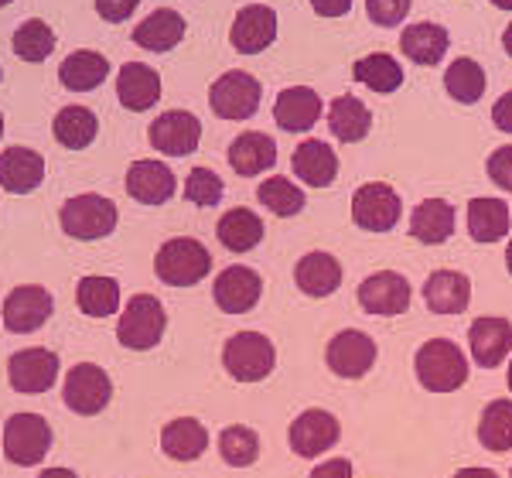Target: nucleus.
I'll use <instances>...</instances> for the list:
<instances>
[{"mask_svg":"<svg viewBox=\"0 0 512 478\" xmlns=\"http://www.w3.org/2000/svg\"><path fill=\"white\" fill-rule=\"evenodd\" d=\"M502 48H506V52L512 55V24H509L506 31H502Z\"/></svg>","mask_w":512,"mask_h":478,"instance_id":"864d4df0","label":"nucleus"},{"mask_svg":"<svg viewBox=\"0 0 512 478\" xmlns=\"http://www.w3.org/2000/svg\"><path fill=\"white\" fill-rule=\"evenodd\" d=\"M274 120L287 134H301L311 130L321 120V96L311 86H287L277 93L274 103Z\"/></svg>","mask_w":512,"mask_h":478,"instance_id":"4be33fe9","label":"nucleus"},{"mask_svg":"<svg viewBox=\"0 0 512 478\" xmlns=\"http://www.w3.org/2000/svg\"><path fill=\"white\" fill-rule=\"evenodd\" d=\"M478 441L485 451H512V400H492L482 410Z\"/></svg>","mask_w":512,"mask_h":478,"instance_id":"58836bf2","label":"nucleus"},{"mask_svg":"<svg viewBox=\"0 0 512 478\" xmlns=\"http://www.w3.org/2000/svg\"><path fill=\"white\" fill-rule=\"evenodd\" d=\"M229 168L243 178H256L263 171H270L277 164V144L270 134H256V130H246L239 134L233 144H229Z\"/></svg>","mask_w":512,"mask_h":478,"instance_id":"a878e982","label":"nucleus"},{"mask_svg":"<svg viewBox=\"0 0 512 478\" xmlns=\"http://www.w3.org/2000/svg\"><path fill=\"white\" fill-rule=\"evenodd\" d=\"M454 478H499V475L492 468H461V472H454Z\"/></svg>","mask_w":512,"mask_h":478,"instance_id":"3c124183","label":"nucleus"},{"mask_svg":"<svg viewBox=\"0 0 512 478\" xmlns=\"http://www.w3.org/2000/svg\"><path fill=\"white\" fill-rule=\"evenodd\" d=\"M45 181V158L35 147H7L0 151V188L11 195H28Z\"/></svg>","mask_w":512,"mask_h":478,"instance_id":"aec40b11","label":"nucleus"},{"mask_svg":"<svg viewBox=\"0 0 512 478\" xmlns=\"http://www.w3.org/2000/svg\"><path fill=\"white\" fill-rule=\"evenodd\" d=\"M7 4H11V0H0V7H7Z\"/></svg>","mask_w":512,"mask_h":478,"instance_id":"bf43d9fd","label":"nucleus"},{"mask_svg":"<svg viewBox=\"0 0 512 478\" xmlns=\"http://www.w3.org/2000/svg\"><path fill=\"white\" fill-rule=\"evenodd\" d=\"M55 52V31L48 21L28 18L14 31V55L24 62H45Z\"/></svg>","mask_w":512,"mask_h":478,"instance_id":"a19ab883","label":"nucleus"},{"mask_svg":"<svg viewBox=\"0 0 512 478\" xmlns=\"http://www.w3.org/2000/svg\"><path fill=\"white\" fill-rule=\"evenodd\" d=\"M147 140H151L154 151L168 154V158H181V154H192L202 140V120L188 110H168L147 127Z\"/></svg>","mask_w":512,"mask_h":478,"instance_id":"2eb2a0df","label":"nucleus"},{"mask_svg":"<svg viewBox=\"0 0 512 478\" xmlns=\"http://www.w3.org/2000/svg\"><path fill=\"white\" fill-rule=\"evenodd\" d=\"M376 356H379V349H376L373 335L359 332V328H345V332H338L325 349L328 369L342 379H362L369 369L376 366Z\"/></svg>","mask_w":512,"mask_h":478,"instance_id":"9b49d317","label":"nucleus"},{"mask_svg":"<svg viewBox=\"0 0 512 478\" xmlns=\"http://www.w3.org/2000/svg\"><path fill=\"white\" fill-rule=\"evenodd\" d=\"M127 192L140 205H164L175 199L178 178L164 161H134L127 168Z\"/></svg>","mask_w":512,"mask_h":478,"instance_id":"a211bd4d","label":"nucleus"},{"mask_svg":"<svg viewBox=\"0 0 512 478\" xmlns=\"http://www.w3.org/2000/svg\"><path fill=\"white\" fill-rule=\"evenodd\" d=\"M185 38V18L175 7H158L134 28V45L144 52H171Z\"/></svg>","mask_w":512,"mask_h":478,"instance_id":"c85d7f7f","label":"nucleus"},{"mask_svg":"<svg viewBox=\"0 0 512 478\" xmlns=\"http://www.w3.org/2000/svg\"><path fill=\"white\" fill-rule=\"evenodd\" d=\"M355 82H362L373 93H396L403 86V65L386 52H373L352 65Z\"/></svg>","mask_w":512,"mask_h":478,"instance_id":"e433bc0d","label":"nucleus"},{"mask_svg":"<svg viewBox=\"0 0 512 478\" xmlns=\"http://www.w3.org/2000/svg\"><path fill=\"white\" fill-rule=\"evenodd\" d=\"M0 137H4V113H0Z\"/></svg>","mask_w":512,"mask_h":478,"instance_id":"13d9d810","label":"nucleus"},{"mask_svg":"<svg viewBox=\"0 0 512 478\" xmlns=\"http://www.w3.org/2000/svg\"><path fill=\"white\" fill-rule=\"evenodd\" d=\"M492 123L499 130H506V134H512V89H509V93H502L499 100H495V106H492Z\"/></svg>","mask_w":512,"mask_h":478,"instance_id":"09e8293b","label":"nucleus"},{"mask_svg":"<svg viewBox=\"0 0 512 478\" xmlns=\"http://www.w3.org/2000/svg\"><path fill=\"white\" fill-rule=\"evenodd\" d=\"M291 164H294V175L311 188H328L338 178V154L318 137L301 140L294 147Z\"/></svg>","mask_w":512,"mask_h":478,"instance_id":"393cba45","label":"nucleus"},{"mask_svg":"<svg viewBox=\"0 0 512 478\" xmlns=\"http://www.w3.org/2000/svg\"><path fill=\"white\" fill-rule=\"evenodd\" d=\"M495 7H499V11H512V0H492Z\"/></svg>","mask_w":512,"mask_h":478,"instance_id":"5fc2aeb1","label":"nucleus"},{"mask_svg":"<svg viewBox=\"0 0 512 478\" xmlns=\"http://www.w3.org/2000/svg\"><path fill=\"white\" fill-rule=\"evenodd\" d=\"M256 199H260V205L267 212H274V216L280 219H291L297 216V212L304 209V192H301V185H294L291 178H284V175H274V178H267L260 188H256Z\"/></svg>","mask_w":512,"mask_h":478,"instance_id":"ea45409f","label":"nucleus"},{"mask_svg":"<svg viewBox=\"0 0 512 478\" xmlns=\"http://www.w3.org/2000/svg\"><path fill=\"white\" fill-rule=\"evenodd\" d=\"M328 127H332V134L342 144H359V140H366L369 127H373V113H369V106L359 96L342 93L328 106Z\"/></svg>","mask_w":512,"mask_h":478,"instance_id":"2f4dec72","label":"nucleus"},{"mask_svg":"<svg viewBox=\"0 0 512 478\" xmlns=\"http://www.w3.org/2000/svg\"><path fill=\"white\" fill-rule=\"evenodd\" d=\"M117 202L106 199V195L86 192L76 195V199L62 202L59 222H62V233L72 239H103L117 229Z\"/></svg>","mask_w":512,"mask_h":478,"instance_id":"39448f33","label":"nucleus"},{"mask_svg":"<svg viewBox=\"0 0 512 478\" xmlns=\"http://www.w3.org/2000/svg\"><path fill=\"white\" fill-rule=\"evenodd\" d=\"M76 304L89 318H110L120 311V280L117 277H82L76 287Z\"/></svg>","mask_w":512,"mask_h":478,"instance_id":"f704fd0d","label":"nucleus"},{"mask_svg":"<svg viewBox=\"0 0 512 478\" xmlns=\"http://www.w3.org/2000/svg\"><path fill=\"white\" fill-rule=\"evenodd\" d=\"M52 134L62 147H69V151H82V147H89L96 140L99 120L86 106H62L52 120Z\"/></svg>","mask_w":512,"mask_h":478,"instance_id":"c9c22d12","label":"nucleus"},{"mask_svg":"<svg viewBox=\"0 0 512 478\" xmlns=\"http://www.w3.org/2000/svg\"><path fill=\"white\" fill-rule=\"evenodd\" d=\"M444 89H448V96L454 103L472 106L485 96V69L475 59L461 55V59H454L448 65V72H444Z\"/></svg>","mask_w":512,"mask_h":478,"instance_id":"4c0bfd02","label":"nucleus"},{"mask_svg":"<svg viewBox=\"0 0 512 478\" xmlns=\"http://www.w3.org/2000/svg\"><path fill=\"white\" fill-rule=\"evenodd\" d=\"M260 96H263L260 79L243 69H233L212 82L209 106L219 120H250L260 110Z\"/></svg>","mask_w":512,"mask_h":478,"instance_id":"0eeeda50","label":"nucleus"},{"mask_svg":"<svg viewBox=\"0 0 512 478\" xmlns=\"http://www.w3.org/2000/svg\"><path fill=\"white\" fill-rule=\"evenodd\" d=\"M38 478H79V475L72 472V468H45Z\"/></svg>","mask_w":512,"mask_h":478,"instance_id":"603ef678","label":"nucleus"},{"mask_svg":"<svg viewBox=\"0 0 512 478\" xmlns=\"http://www.w3.org/2000/svg\"><path fill=\"white\" fill-rule=\"evenodd\" d=\"M414 373L427 393H454L468 383L465 349L451 339H427L414 356Z\"/></svg>","mask_w":512,"mask_h":478,"instance_id":"f257e3e1","label":"nucleus"},{"mask_svg":"<svg viewBox=\"0 0 512 478\" xmlns=\"http://www.w3.org/2000/svg\"><path fill=\"white\" fill-rule=\"evenodd\" d=\"M0 79H4V69H0Z\"/></svg>","mask_w":512,"mask_h":478,"instance_id":"052dcab7","label":"nucleus"},{"mask_svg":"<svg viewBox=\"0 0 512 478\" xmlns=\"http://www.w3.org/2000/svg\"><path fill=\"white\" fill-rule=\"evenodd\" d=\"M410 4L414 0H366V14L379 28H396V24L407 21Z\"/></svg>","mask_w":512,"mask_h":478,"instance_id":"c03bdc74","label":"nucleus"},{"mask_svg":"<svg viewBox=\"0 0 512 478\" xmlns=\"http://www.w3.org/2000/svg\"><path fill=\"white\" fill-rule=\"evenodd\" d=\"M263 277L253 267H226L212 284V298L226 315H246L260 304Z\"/></svg>","mask_w":512,"mask_h":478,"instance_id":"dca6fc26","label":"nucleus"},{"mask_svg":"<svg viewBox=\"0 0 512 478\" xmlns=\"http://www.w3.org/2000/svg\"><path fill=\"white\" fill-rule=\"evenodd\" d=\"M164 328H168V311L154 294H134L127 301V308L120 311L117 321V342L123 349L147 352L164 339Z\"/></svg>","mask_w":512,"mask_h":478,"instance_id":"20e7f679","label":"nucleus"},{"mask_svg":"<svg viewBox=\"0 0 512 478\" xmlns=\"http://www.w3.org/2000/svg\"><path fill=\"white\" fill-rule=\"evenodd\" d=\"M52 311H55V298L48 287L21 284V287H14L4 301V325H7V332H14V335H31L52 318Z\"/></svg>","mask_w":512,"mask_h":478,"instance_id":"f8f14e48","label":"nucleus"},{"mask_svg":"<svg viewBox=\"0 0 512 478\" xmlns=\"http://www.w3.org/2000/svg\"><path fill=\"white\" fill-rule=\"evenodd\" d=\"M311 7L321 18H342V14L352 11V0H311Z\"/></svg>","mask_w":512,"mask_h":478,"instance_id":"8fccbe9b","label":"nucleus"},{"mask_svg":"<svg viewBox=\"0 0 512 478\" xmlns=\"http://www.w3.org/2000/svg\"><path fill=\"white\" fill-rule=\"evenodd\" d=\"M219 455L233 468H250L253 461L260 458V438H256L253 427L229 424L226 431L219 434Z\"/></svg>","mask_w":512,"mask_h":478,"instance_id":"79ce46f5","label":"nucleus"},{"mask_svg":"<svg viewBox=\"0 0 512 478\" xmlns=\"http://www.w3.org/2000/svg\"><path fill=\"white\" fill-rule=\"evenodd\" d=\"M137 4H140V0H96V11H99V18H103V21L120 24V21H127L130 14L137 11Z\"/></svg>","mask_w":512,"mask_h":478,"instance_id":"49530a36","label":"nucleus"},{"mask_svg":"<svg viewBox=\"0 0 512 478\" xmlns=\"http://www.w3.org/2000/svg\"><path fill=\"white\" fill-rule=\"evenodd\" d=\"M311 478H352V461L349 458H328L315 465Z\"/></svg>","mask_w":512,"mask_h":478,"instance_id":"de8ad7c7","label":"nucleus"},{"mask_svg":"<svg viewBox=\"0 0 512 478\" xmlns=\"http://www.w3.org/2000/svg\"><path fill=\"white\" fill-rule=\"evenodd\" d=\"M403 216V199L386 181H366L352 195V222L366 233H390Z\"/></svg>","mask_w":512,"mask_h":478,"instance_id":"423d86ee","label":"nucleus"},{"mask_svg":"<svg viewBox=\"0 0 512 478\" xmlns=\"http://www.w3.org/2000/svg\"><path fill=\"white\" fill-rule=\"evenodd\" d=\"M454 205L448 199H424L410 212V236L427 246H441L454 236Z\"/></svg>","mask_w":512,"mask_h":478,"instance_id":"cd10ccee","label":"nucleus"},{"mask_svg":"<svg viewBox=\"0 0 512 478\" xmlns=\"http://www.w3.org/2000/svg\"><path fill=\"white\" fill-rule=\"evenodd\" d=\"M110 76V59L103 52H89V48H79V52L65 55L59 65V79L65 89L72 93H93Z\"/></svg>","mask_w":512,"mask_h":478,"instance_id":"c756f323","label":"nucleus"},{"mask_svg":"<svg viewBox=\"0 0 512 478\" xmlns=\"http://www.w3.org/2000/svg\"><path fill=\"white\" fill-rule=\"evenodd\" d=\"M212 270V253L192 236L164 239L158 257H154V274L168 287H195Z\"/></svg>","mask_w":512,"mask_h":478,"instance_id":"f03ea898","label":"nucleus"},{"mask_svg":"<svg viewBox=\"0 0 512 478\" xmlns=\"http://www.w3.org/2000/svg\"><path fill=\"white\" fill-rule=\"evenodd\" d=\"M52 451V427L38 414H14L4 424V455L21 468H31Z\"/></svg>","mask_w":512,"mask_h":478,"instance_id":"1a4fd4ad","label":"nucleus"},{"mask_svg":"<svg viewBox=\"0 0 512 478\" xmlns=\"http://www.w3.org/2000/svg\"><path fill=\"white\" fill-rule=\"evenodd\" d=\"M506 383H509V390H512V362H509V376H506Z\"/></svg>","mask_w":512,"mask_h":478,"instance_id":"4d7b16f0","label":"nucleus"},{"mask_svg":"<svg viewBox=\"0 0 512 478\" xmlns=\"http://www.w3.org/2000/svg\"><path fill=\"white\" fill-rule=\"evenodd\" d=\"M7 379L18 393H48L59 379V356L45 345H35V349H21L7 359Z\"/></svg>","mask_w":512,"mask_h":478,"instance_id":"ddd939ff","label":"nucleus"},{"mask_svg":"<svg viewBox=\"0 0 512 478\" xmlns=\"http://www.w3.org/2000/svg\"><path fill=\"white\" fill-rule=\"evenodd\" d=\"M512 216L509 205L502 199H472L468 202V233L475 243H495V239L509 236Z\"/></svg>","mask_w":512,"mask_h":478,"instance_id":"72a5a7b5","label":"nucleus"},{"mask_svg":"<svg viewBox=\"0 0 512 478\" xmlns=\"http://www.w3.org/2000/svg\"><path fill=\"white\" fill-rule=\"evenodd\" d=\"M62 400L72 414L79 417H96L106 410V403L113 400V383L106 376V369H99L96 362H79L69 369L62 386Z\"/></svg>","mask_w":512,"mask_h":478,"instance_id":"6e6552de","label":"nucleus"},{"mask_svg":"<svg viewBox=\"0 0 512 478\" xmlns=\"http://www.w3.org/2000/svg\"><path fill=\"white\" fill-rule=\"evenodd\" d=\"M222 366L236 383H260L274 373L277 349L263 332H236L222 345Z\"/></svg>","mask_w":512,"mask_h":478,"instance_id":"7ed1b4c3","label":"nucleus"},{"mask_svg":"<svg viewBox=\"0 0 512 478\" xmlns=\"http://www.w3.org/2000/svg\"><path fill=\"white\" fill-rule=\"evenodd\" d=\"M277 38V14L267 4H246L239 7L233 28H229V41H233L236 52L256 55L263 48H270Z\"/></svg>","mask_w":512,"mask_h":478,"instance_id":"f3484780","label":"nucleus"},{"mask_svg":"<svg viewBox=\"0 0 512 478\" xmlns=\"http://www.w3.org/2000/svg\"><path fill=\"white\" fill-rule=\"evenodd\" d=\"M468 345H472L475 366H482V369L502 366L512 352V321L509 318H489V315L472 321Z\"/></svg>","mask_w":512,"mask_h":478,"instance_id":"6ab92c4d","label":"nucleus"},{"mask_svg":"<svg viewBox=\"0 0 512 478\" xmlns=\"http://www.w3.org/2000/svg\"><path fill=\"white\" fill-rule=\"evenodd\" d=\"M209 448V431L195 417H175L161 431V451L175 461H195Z\"/></svg>","mask_w":512,"mask_h":478,"instance_id":"7c9ffc66","label":"nucleus"},{"mask_svg":"<svg viewBox=\"0 0 512 478\" xmlns=\"http://www.w3.org/2000/svg\"><path fill=\"white\" fill-rule=\"evenodd\" d=\"M509 478H512V472H509Z\"/></svg>","mask_w":512,"mask_h":478,"instance_id":"680f3d73","label":"nucleus"},{"mask_svg":"<svg viewBox=\"0 0 512 478\" xmlns=\"http://www.w3.org/2000/svg\"><path fill=\"white\" fill-rule=\"evenodd\" d=\"M117 100L134 113L151 110L161 100V76L144 62H123L117 72Z\"/></svg>","mask_w":512,"mask_h":478,"instance_id":"5701e85b","label":"nucleus"},{"mask_svg":"<svg viewBox=\"0 0 512 478\" xmlns=\"http://www.w3.org/2000/svg\"><path fill=\"white\" fill-rule=\"evenodd\" d=\"M485 171H489V178L502 188V192H512V144L495 147L489 164H485Z\"/></svg>","mask_w":512,"mask_h":478,"instance_id":"a18cd8bd","label":"nucleus"},{"mask_svg":"<svg viewBox=\"0 0 512 478\" xmlns=\"http://www.w3.org/2000/svg\"><path fill=\"white\" fill-rule=\"evenodd\" d=\"M338 438H342V424H338V417L328 414V410H318V407L297 414L291 431H287V444H291V451L297 458L325 455V451L335 448Z\"/></svg>","mask_w":512,"mask_h":478,"instance_id":"9d476101","label":"nucleus"},{"mask_svg":"<svg viewBox=\"0 0 512 478\" xmlns=\"http://www.w3.org/2000/svg\"><path fill=\"white\" fill-rule=\"evenodd\" d=\"M294 284L301 287V294H308V298H328V294H335L338 284H342V263L325 250L304 253L294 267Z\"/></svg>","mask_w":512,"mask_h":478,"instance_id":"b1692460","label":"nucleus"},{"mask_svg":"<svg viewBox=\"0 0 512 478\" xmlns=\"http://www.w3.org/2000/svg\"><path fill=\"white\" fill-rule=\"evenodd\" d=\"M216 236L229 253H250L263 239V219L256 216V212L243 209V205H236V209H229L226 216L219 219Z\"/></svg>","mask_w":512,"mask_h":478,"instance_id":"473e14b6","label":"nucleus"},{"mask_svg":"<svg viewBox=\"0 0 512 478\" xmlns=\"http://www.w3.org/2000/svg\"><path fill=\"white\" fill-rule=\"evenodd\" d=\"M420 294L434 315H461L472 304V280L461 270H434Z\"/></svg>","mask_w":512,"mask_h":478,"instance_id":"412c9836","label":"nucleus"},{"mask_svg":"<svg viewBox=\"0 0 512 478\" xmlns=\"http://www.w3.org/2000/svg\"><path fill=\"white\" fill-rule=\"evenodd\" d=\"M410 280L396 270H379V274H369L366 280L359 284V304L366 315H383V318H393V315H403L410 308Z\"/></svg>","mask_w":512,"mask_h":478,"instance_id":"4468645a","label":"nucleus"},{"mask_svg":"<svg viewBox=\"0 0 512 478\" xmlns=\"http://www.w3.org/2000/svg\"><path fill=\"white\" fill-rule=\"evenodd\" d=\"M451 35L444 24L437 21H417L400 31V48L414 65H437L448 55Z\"/></svg>","mask_w":512,"mask_h":478,"instance_id":"bb28decb","label":"nucleus"},{"mask_svg":"<svg viewBox=\"0 0 512 478\" xmlns=\"http://www.w3.org/2000/svg\"><path fill=\"white\" fill-rule=\"evenodd\" d=\"M226 195V185L212 168H192L185 178V199L198 205V209H212V205L222 202Z\"/></svg>","mask_w":512,"mask_h":478,"instance_id":"37998d69","label":"nucleus"},{"mask_svg":"<svg viewBox=\"0 0 512 478\" xmlns=\"http://www.w3.org/2000/svg\"><path fill=\"white\" fill-rule=\"evenodd\" d=\"M506 267H509V274H512V239H509V246H506Z\"/></svg>","mask_w":512,"mask_h":478,"instance_id":"6e6d98bb","label":"nucleus"}]
</instances>
